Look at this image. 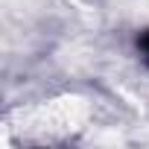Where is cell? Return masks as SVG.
Wrapping results in <instances>:
<instances>
[{
  "label": "cell",
  "mask_w": 149,
  "mask_h": 149,
  "mask_svg": "<svg viewBox=\"0 0 149 149\" xmlns=\"http://www.w3.org/2000/svg\"><path fill=\"white\" fill-rule=\"evenodd\" d=\"M137 50H140V56H143V61L149 64V29L137 38Z\"/></svg>",
  "instance_id": "cell-1"
}]
</instances>
